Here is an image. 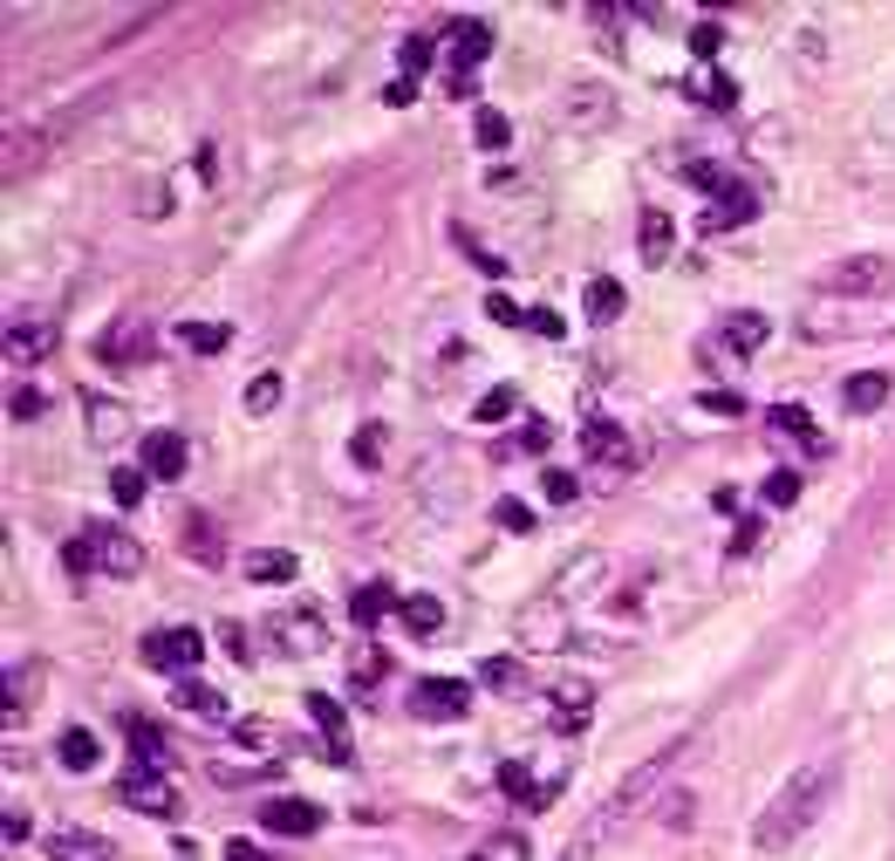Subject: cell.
Wrapping results in <instances>:
<instances>
[{"label":"cell","mask_w":895,"mask_h":861,"mask_svg":"<svg viewBox=\"0 0 895 861\" xmlns=\"http://www.w3.org/2000/svg\"><path fill=\"white\" fill-rule=\"evenodd\" d=\"M383 677V650H362L356 656V684H377Z\"/></svg>","instance_id":"cell-52"},{"label":"cell","mask_w":895,"mask_h":861,"mask_svg":"<svg viewBox=\"0 0 895 861\" xmlns=\"http://www.w3.org/2000/svg\"><path fill=\"white\" fill-rule=\"evenodd\" d=\"M124 807H137V813H157V820H172L178 813V793H172V779L157 772V766H137V772H124Z\"/></svg>","instance_id":"cell-6"},{"label":"cell","mask_w":895,"mask_h":861,"mask_svg":"<svg viewBox=\"0 0 895 861\" xmlns=\"http://www.w3.org/2000/svg\"><path fill=\"white\" fill-rule=\"evenodd\" d=\"M144 486H151L144 465H116V473H110V499L116 506H144Z\"/></svg>","instance_id":"cell-34"},{"label":"cell","mask_w":895,"mask_h":861,"mask_svg":"<svg viewBox=\"0 0 895 861\" xmlns=\"http://www.w3.org/2000/svg\"><path fill=\"white\" fill-rule=\"evenodd\" d=\"M55 759H62L69 772H90V766L103 759V738H96L90 725H69V732L55 738Z\"/></svg>","instance_id":"cell-19"},{"label":"cell","mask_w":895,"mask_h":861,"mask_svg":"<svg viewBox=\"0 0 895 861\" xmlns=\"http://www.w3.org/2000/svg\"><path fill=\"white\" fill-rule=\"evenodd\" d=\"M670 247H677L670 212H642V260H649V267H663V260H670Z\"/></svg>","instance_id":"cell-26"},{"label":"cell","mask_w":895,"mask_h":861,"mask_svg":"<svg viewBox=\"0 0 895 861\" xmlns=\"http://www.w3.org/2000/svg\"><path fill=\"white\" fill-rule=\"evenodd\" d=\"M752 547H759V520H745L739 533H731V554H752Z\"/></svg>","instance_id":"cell-56"},{"label":"cell","mask_w":895,"mask_h":861,"mask_svg":"<svg viewBox=\"0 0 895 861\" xmlns=\"http://www.w3.org/2000/svg\"><path fill=\"white\" fill-rule=\"evenodd\" d=\"M485 315H493L500 329H526V308H519L513 294H485Z\"/></svg>","instance_id":"cell-47"},{"label":"cell","mask_w":895,"mask_h":861,"mask_svg":"<svg viewBox=\"0 0 895 861\" xmlns=\"http://www.w3.org/2000/svg\"><path fill=\"white\" fill-rule=\"evenodd\" d=\"M472 861H526V841H519V834H485V841L472 848Z\"/></svg>","instance_id":"cell-40"},{"label":"cell","mask_w":895,"mask_h":861,"mask_svg":"<svg viewBox=\"0 0 895 861\" xmlns=\"http://www.w3.org/2000/svg\"><path fill=\"white\" fill-rule=\"evenodd\" d=\"M431 55H438V49H431V34H403V49H397V62H403V75H411V83L431 69Z\"/></svg>","instance_id":"cell-39"},{"label":"cell","mask_w":895,"mask_h":861,"mask_svg":"<svg viewBox=\"0 0 895 861\" xmlns=\"http://www.w3.org/2000/svg\"><path fill=\"white\" fill-rule=\"evenodd\" d=\"M759 492H765V506H793L800 499V473H786V465H780V473H765Z\"/></svg>","instance_id":"cell-43"},{"label":"cell","mask_w":895,"mask_h":861,"mask_svg":"<svg viewBox=\"0 0 895 861\" xmlns=\"http://www.w3.org/2000/svg\"><path fill=\"white\" fill-rule=\"evenodd\" d=\"M411 96H418V83H411V75H397V83L383 90V103H390V110H403V103H411Z\"/></svg>","instance_id":"cell-55"},{"label":"cell","mask_w":895,"mask_h":861,"mask_svg":"<svg viewBox=\"0 0 895 861\" xmlns=\"http://www.w3.org/2000/svg\"><path fill=\"white\" fill-rule=\"evenodd\" d=\"M178 342L192 349V356H219V349L233 342V329H226V322H185V329H178Z\"/></svg>","instance_id":"cell-30"},{"label":"cell","mask_w":895,"mask_h":861,"mask_svg":"<svg viewBox=\"0 0 895 861\" xmlns=\"http://www.w3.org/2000/svg\"><path fill=\"white\" fill-rule=\"evenodd\" d=\"M131 753H137V766H165V732L131 718Z\"/></svg>","instance_id":"cell-37"},{"label":"cell","mask_w":895,"mask_h":861,"mask_svg":"<svg viewBox=\"0 0 895 861\" xmlns=\"http://www.w3.org/2000/svg\"><path fill=\"white\" fill-rule=\"evenodd\" d=\"M683 178L698 185V191H711V199H718V191L731 185V172H724V165H711V158H698V165H683Z\"/></svg>","instance_id":"cell-46"},{"label":"cell","mask_w":895,"mask_h":861,"mask_svg":"<svg viewBox=\"0 0 895 861\" xmlns=\"http://www.w3.org/2000/svg\"><path fill=\"white\" fill-rule=\"evenodd\" d=\"M513 411H519V390H513V383H493V390H485V397L472 404V417H479V424H506Z\"/></svg>","instance_id":"cell-32"},{"label":"cell","mask_w":895,"mask_h":861,"mask_svg":"<svg viewBox=\"0 0 895 861\" xmlns=\"http://www.w3.org/2000/svg\"><path fill=\"white\" fill-rule=\"evenodd\" d=\"M888 288H895V253H847V260L821 267V294H834V301H868Z\"/></svg>","instance_id":"cell-2"},{"label":"cell","mask_w":895,"mask_h":861,"mask_svg":"<svg viewBox=\"0 0 895 861\" xmlns=\"http://www.w3.org/2000/svg\"><path fill=\"white\" fill-rule=\"evenodd\" d=\"M479 677L493 684V691H526V663H519V656H485Z\"/></svg>","instance_id":"cell-33"},{"label":"cell","mask_w":895,"mask_h":861,"mask_svg":"<svg viewBox=\"0 0 895 861\" xmlns=\"http://www.w3.org/2000/svg\"><path fill=\"white\" fill-rule=\"evenodd\" d=\"M765 424H772V438H780V445H800V452H813V458L827 452V438H821V424H813V417H806L800 404H780V411H772Z\"/></svg>","instance_id":"cell-10"},{"label":"cell","mask_w":895,"mask_h":861,"mask_svg":"<svg viewBox=\"0 0 895 861\" xmlns=\"http://www.w3.org/2000/svg\"><path fill=\"white\" fill-rule=\"evenodd\" d=\"M90 547H96V568H103V574H116V581H131V574L144 568V547H137L124 527H110V520H96V527H90Z\"/></svg>","instance_id":"cell-5"},{"label":"cell","mask_w":895,"mask_h":861,"mask_svg":"<svg viewBox=\"0 0 895 861\" xmlns=\"http://www.w3.org/2000/svg\"><path fill=\"white\" fill-rule=\"evenodd\" d=\"M519 445H526V452H547V445H554V424H547V417H526V424H519Z\"/></svg>","instance_id":"cell-49"},{"label":"cell","mask_w":895,"mask_h":861,"mask_svg":"<svg viewBox=\"0 0 895 861\" xmlns=\"http://www.w3.org/2000/svg\"><path fill=\"white\" fill-rule=\"evenodd\" d=\"M308 718L321 725V738H329V759L342 766V759H349V712H342L336 697H321V691H308Z\"/></svg>","instance_id":"cell-13"},{"label":"cell","mask_w":895,"mask_h":861,"mask_svg":"<svg viewBox=\"0 0 895 861\" xmlns=\"http://www.w3.org/2000/svg\"><path fill=\"white\" fill-rule=\"evenodd\" d=\"M493 520H500L506 533H534V527H541V520H534V506H519V499H500V506H493Z\"/></svg>","instance_id":"cell-45"},{"label":"cell","mask_w":895,"mask_h":861,"mask_svg":"<svg viewBox=\"0 0 895 861\" xmlns=\"http://www.w3.org/2000/svg\"><path fill=\"white\" fill-rule=\"evenodd\" d=\"M560 110H567V124H582V131H601V124H608V110H616V96H608L601 83H575Z\"/></svg>","instance_id":"cell-14"},{"label":"cell","mask_w":895,"mask_h":861,"mask_svg":"<svg viewBox=\"0 0 895 861\" xmlns=\"http://www.w3.org/2000/svg\"><path fill=\"white\" fill-rule=\"evenodd\" d=\"M595 712V684H554V725L560 732H582Z\"/></svg>","instance_id":"cell-20"},{"label":"cell","mask_w":895,"mask_h":861,"mask_svg":"<svg viewBox=\"0 0 895 861\" xmlns=\"http://www.w3.org/2000/svg\"><path fill=\"white\" fill-rule=\"evenodd\" d=\"M541 492H547L554 506H567V499H582V479L560 473V465H547V473H541Z\"/></svg>","instance_id":"cell-42"},{"label":"cell","mask_w":895,"mask_h":861,"mask_svg":"<svg viewBox=\"0 0 895 861\" xmlns=\"http://www.w3.org/2000/svg\"><path fill=\"white\" fill-rule=\"evenodd\" d=\"M623 281H608V273H595V281H588V322H616L623 315Z\"/></svg>","instance_id":"cell-28"},{"label":"cell","mask_w":895,"mask_h":861,"mask_svg":"<svg viewBox=\"0 0 895 861\" xmlns=\"http://www.w3.org/2000/svg\"><path fill=\"white\" fill-rule=\"evenodd\" d=\"M718 342L731 349V356H752V349L765 342V315H752V308H745V315H724V329H718Z\"/></svg>","instance_id":"cell-23"},{"label":"cell","mask_w":895,"mask_h":861,"mask_svg":"<svg viewBox=\"0 0 895 861\" xmlns=\"http://www.w3.org/2000/svg\"><path fill=\"white\" fill-rule=\"evenodd\" d=\"M698 411H711V417H745V397H739V390H698Z\"/></svg>","instance_id":"cell-44"},{"label":"cell","mask_w":895,"mask_h":861,"mask_svg":"<svg viewBox=\"0 0 895 861\" xmlns=\"http://www.w3.org/2000/svg\"><path fill=\"white\" fill-rule=\"evenodd\" d=\"M718 42H724V34H718V21H704V28H690V49H698L704 62L718 55Z\"/></svg>","instance_id":"cell-50"},{"label":"cell","mask_w":895,"mask_h":861,"mask_svg":"<svg viewBox=\"0 0 895 861\" xmlns=\"http://www.w3.org/2000/svg\"><path fill=\"white\" fill-rule=\"evenodd\" d=\"M582 452H588L595 465H629L636 445H629V430H623L616 417H588V424H582Z\"/></svg>","instance_id":"cell-8"},{"label":"cell","mask_w":895,"mask_h":861,"mask_svg":"<svg viewBox=\"0 0 895 861\" xmlns=\"http://www.w3.org/2000/svg\"><path fill=\"white\" fill-rule=\"evenodd\" d=\"M8 411H14L21 424H28V417H42V390H14V404H8Z\"/></svg>","instance_id":"cell-53"},{"label":"cell","mask_w":895,"mask_h":861,"mask_svg":"<svg viewBox=\"0 0 895 861\" xmlns=\"http://www.w3.org/2000/svg\"><path fill=\"white\" fill-rule=\"evenodd\" d=\"M485 49H493V28L485 21H452V75H472L479 62H485Z\"/></svg>","instance_id":"cell-17"},{"label":"cell","mask_w":895,"mask_h":861,"mask_svg":"<svg viewBox=\"0 0 895 861\" xmlns=\"http://www.w3.org/2000/svg\"><path fill=\"white\" fill-rule=\"evenodd\" d=\"M103 854H110L103 834H75V828L69 834H49V861H103Z\"/></svg>","instance_id":"cell-25"},{"label":"cell","mask_w":895,"mask_h":861,"mask_svg":"<svg viewBox=\"0 0 895 861\" xmlns=\"http://www.w3.org/2000/svg\"><path fill=\"white\" fill-rule=\"evenodd\" d=\"M274 643H280V650H295V656H308V650L329 643V630H321V615H315V609H295V615H280V622H274Z\"/></svg>","instance_id":"cell-12"},{"label":"cell","mask_w":895,"mask_h":861,"mask_svg":"<svg viewBox=\"0 0 895 861\" xmlns=\"http://www.w3.org/2000/svg\"><path fill=\"white\" fill-rule=\"evenodd\" d=\"M888 390H895V383H888V370H854V376L841 383V397H847V411H854V417H868V411H882V404H888Z\"/></svg>","instance_id":"cell-15"},{"label":"cell","mask_w":895,"mask_h":861,"mask_svg":"<svg viewBox=\"0 0 895 861\" xmlns=\"http://www.w3.org/2000/svg\"><path fill=\"white\" fill-rule=\"evenodd\" d=\"M124 430H131L124 404H110V397H96V404H90V438H96V445H116Z\"/></svg>","instance_id":"cell-29"},{"label":"cell","mask_w":895,"mask_h":861,"mask_svg":"<svg viewBox=\"0 0 895 861\" xmlns=\"http://www.w3.org/2000/svg\"><path fill=\"white\" fill-rule=\"evenodd\" d=\"M554 787H560V779H534L519 759H506V766H500V793H506V800H519V807H547V800H554Z\"/></svg>","instance_id":"cell-16"},{"label":"cell","mask_w":895,"mask_h":861,"mask_svg":"<svg viewBox=\"0 0 895 861\" xmlns=\"http://www.w3.org/2000/svg\"><path fill=\"white\" fill-rule=\"evenodd\" d=\"M752 212H759V191H752L745 178H731V185L718 191V206L704 212V232H731V226H745Z\"/></svg>","instance_id":"cell-9"},{"label":"cell","mask_w":895,"mask_h":861,"mask_svg":"<svg viewBox=\"0 0 895 861\" xmlns=\"http://www.w3.org/2000/svg\"><path fill=\"white\" fill-rule=\"evenodd\" d=\"M260 820H267V834H295V841H301V834L321 828V807H315V800H267Z\"/></svg>","instance_id":"cell-11"},{"label":"cell","mask_w":895,"mask_h":861,"mask_svg":"<svg viewBox=\"0 0 895 861\" xmlns=\"http://www.w3.org/2000/svg\"><path fill=\"white\" fill-rule=\"evenodd\" d=\"M397 602H403V595H390V581H362V589L349 595V615L362 622V630H370V622H383Z\"/></svg>","instance_id":"cell-22"},{"label":"cell","mask_w":895,"mask_h":861,"mask_svg":"<svg viewBox=\"0 0 895 861\" xmlns=\"http://www.w3.org/2000/svg\"><path fill=\"white\" fill-rule=\"evenodd\" d=\"M185 554L213 568V561H219V527H213V520H185Z\"/></svg>","instance_id":"cell-36"},{"label":"cell","mask_w":895,"mask_h":861,"mask_svg":"<svg viewBox=\"0 0 895 861\" xmlns=\"http://www.w3.org/2000/svg\"><path fill=\"white\" fill-rule=\"evenodd\" d=\"M185 465H192V445L178 430H144V473L151 479H185Z\"/></svg>","instance_id":"cell-7"},{"label":"cell","mask_w":895,"mask_h":861,"mask_svg":"<svg viewBox=\"0 0 895 861\" xmlns=\"http://www.w3.org/2000/svg\"><path fill=\"white\" fill-rule=\"evenodd\" d=\"M834 787H841V766H834V759H821V766H800V772L786 779V787L765 800V813L752 820V848H759V854H780V848H793V841L813 828V820L827 813Z\"/></svg>","instance_id":"cell-1"},{"label":"cell","mask_w":895,"mask_h":861,"mask_svg":"<svg viewBox=\"0 0 895 861\" xmlns=\"http://www.w3.org/2000/svg\"><path fill=\"white\" fill-rule=\"evenodd\" d=\"M683 90L698 96V103H711V110H731V103H739L731 75H718V69H690V75H683Z\"/></svg>","instance_id":"cell-24"},{"label":"cell","mask_w":895,"mask_h":861,"mask_svg":"<svg viewBox=\"0 0 895 861\" xmlns=\"http://www.w3.org/2000/svg\"><path fill=\"white\" fill-rule=\"evenodd\" d=\"M472 137H479V151H506L513 144V124H506L500 110H479L472 116Z\"/></svg>","instance_id":"cell-35"},{"label":"cell","mask_w":895,"mask_h":861,"mask_svg":"<svg viewBox=\"0 0 895 861\" xmlns=\"http://www.w3.org/2000/svg\"><path fill=\"white\" fill-rule=\"evenodd\" d=\"M349 452H356V465H362V473H377V465H383V424H362Z\"/></svg>","instance_id":"cell-41"},{"label":"cell","mask_w":895,"mask_h":861,"mask_svg":"<svg viewBox=\"0 0 895 861\" xmlns=\"http://www.w3.org/2000/svg\"><path fill=\"white\" fill-rule=\"evenodd\" d=\"M137 656L151 663V671H192V663L206 656V636L185 630V622H172V630H151V636L137 643Z\"/></svg>","instance_id":"cell-3"},{"label":"cell","mask_w":895,"mask_h":861,"mask_svg":"<svg viewBox=\"0 0 895 861\" xmlns=\"http://www.w3.org/2000/svg\"><path fill=\"white\" fill-rule=\"evenodd\" d=\"M239 404H247V417H267V411L280 404V376H274V370H267V376H254V383H247V397H239Z\"/></svg>","instance_id":"cell-38"},{"label":"cell","mask_w":895,"mask_h":861,"mask_svg":"<svg viewBox=\"0 0 895 861\" xmlns=\"http://www.w3.org/2000/svg\"><path fill=\"white\" fill-rule=\"evenodd\" d=\"M233 738H239L247 753H267V746H274V732H267V725H233Z\"/></svg>","instance_id":"cell-51"},{"label":"cell","mask_w":895,"mask_h":861,"mask_svg":"<svg viewBox=\"0 0 895 861\" xmlns=\"http://www.w3.org/2000/svg\"><path fill=\"white\" fill-rule=\"evenodd\" d=\"M411 712L431 718V725H452V718L472 712V684H459V677H424V684L411 691Z\"/></svg>","instance_id":"cell-4"},{"label":"cell","mask_w":895,"mask_h":861,"mask_svg":"<svg viewBox=\"0 0 895 861\" xmlns=\"http://www.w3.org/2000/svg\"><path fill=\"white\" fill-rule=\"evenodd\" d=\"M172 697H178V712H192V718H226V697L213 684H178Z\"/></svg>","instance_id":"cell-31"},{"label":"cell","mask_w":895,"mask_h":861,"mask_svg":"<svg viewBox=\"0 0 895 861\" xmlns=\"http://www.w3.org/2000/svg\"><path fill=\"white\" fill-rule=\"evenodd\" d=\"M526 329H534L541 342H560V335H567V322L554 315V308H526Z\"/></svg>","instance_id":"cell-48"},{"label":"cell","mask_w":895,"mask_h":861,"mask_svg":"<svg viewBox=\"0 0 895 861\" xmlns=\"http://www.w3.org/2000/svg\"><path fill=\"white\" fill-rule=\"evenodd\" d=\"M226 861H274V854H267V848H254L247 834H239V841H226Z\"/></svg>","instance_id":"cell-54"},{"label":"cell","mask_w":895,"mask_h":861,"mask_svg":"<svg viewBox=\"0 0 895 861\" xmlns=\"http://www.w3.org/2000/svg\"><path fill=\"white\" fill-rule=\"evenodd\" d=\"M8 349H14V363H34V356H49V349H55V329L49 322H14Z\"/></svg>","instance_id":"cell-27"},{"label":"cell","mask_w":895,"mask_h":861,"mask_svg":"<svg viewBox=\"0 0 895 861\" xmlns=\"http://www.w3.org/2000/svg\"><path fill=\"white\" fill-rule=\"evenodd\" d=\"M301 574V554H288V547H260V554H247V581H260V589H280V581Z\"/></svg>","instance_id":"cell-18"},{"label":"cell","mask_w":895,"mask_h":861,"mask_svg":"<svg viewBox=\"0 0 895 861\" xmlns=\"http://www.w3.org/2000/svg\"><path fill=\"white\" fill-rule=\"evenodd\" d=\"M397 622H403L411 636H438V630H444V602H438V595H403V602H397Z\"/></svg>","instance_id":"cell-21"}]
</instances>
